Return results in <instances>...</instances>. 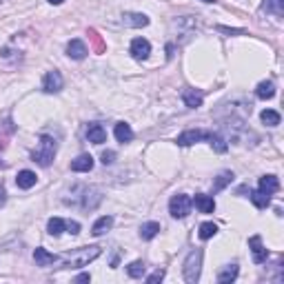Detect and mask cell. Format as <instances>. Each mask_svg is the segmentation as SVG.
<instances>
[{"instance_id": "cell-1", "label": "cell", "mask_w": 284, "mask_h": 284, "mask_svg": "<svg viewBox=\"0 0 284 284\" xmlns=\"http://www.w3.org/2000/svg\"><path fill=\"white\" fill-rule=\"evenodd\" d=\"M56 149H58V144H56L54 138L51 136H40L38 147H36L34 153H32L34 162H38L40 167H49V164L54 162V158H56Z\"/></svg>"}, {"instance_id": "cell-2", "label": "cell", "mask_w": 284, "mask_h": 284, "mask_svg": "<svg viewBox=\"0 0 284 284\" xmlns=\"http://www.w3.org/2000/svg\"><path fill=\"white\" fill-rule=\"evenodd\" d=\"M100 253H102L100 246H85V249H78L76 253H71V255L63 262V266H67V268H82V266L89 264V262H94Z\"/></svg>"}, {"instance_id": "cell-3", "label": "cell", "mask_w": 284, "mask_h": 284, "mask_svg": "<svg viewBox=\"0 0 284 284\" xmlns=\"http://www.w3.org/2000/svg\"><path fill=\"white\" fill-rule=\"evenodd\" d=\"M200 266H202V251H191L184 260V280L189 284H195L200 280Z\"/></svg>"}, {"instance_id": "cell-4", "label": "cell", "mask_w": 284, "mask_h": 284, "mask_svg": "<svg viewBox=\"0 0 284 284\" xmlns=\"http://www.w3.org/2000/svg\"><path fill=\"white\" fill-rule=\"evenodd\" d=\"M191 206H193V202H191L189 195L178 193V195H173L171 202H169V213H171V218H175V220H182L191 213Z\"/></svg>"}, {"instance_id": "cell-5", "label": "cell", "mask_w": 284, "mask_h": 284, "mask_svg": "<svg viewBox=\"0 0 284 284\" xmlns=\"http://www.w3.org/2000/svg\"><path fill=\"white\" fill-rule=\"evenodd\" d=\"M206 138H209V131H202V129H189V131L180 133L175 142H178L180 147H191V144H195L200 140H206Z\"/></svg>"}, {"instance_id": "cell-6", "label": "cell", "mask_w": 284, "mask_h": 284, "mask_svg": "<svg viewBox=\"0 0 284 284\" xmlns=\"http://www.w3.org/2000/svg\"><path fill=\"white\" fill-rule=\"evenodd\" d=\"M63 76H60V71H47L45 74V80H43V89L47 91V94H58L60 89H63Z\"/></svg>"}, {"instance_id": "cell-7", "label": "cell", "mask_w": 284, "mask_h": 284, "mask_svg": "<svg viewBox=\"0 0 284 284\" xmlns=\"http://www.w3.org/2000/svg\"><path fill=\"white\" fill-rule=\"evenodd\" d=\"M249 246H251V253H253V262H255V264H264L266 257H268V251L264 249V244H262V237L253 235L249 240Z\"/></svg>"}, {"instance_id": "cell-8", "label": "cell", "mask_w": 284, "mask_h": 284, "mask_svg": "<svg viewBox=\"0 0 284 284\" xmlns=\"http://www.w3.org/2000/svg\"><path fill=\"white\" fill-rule=\"evenodd\" d=\"M149 54H151V45H149V40L144 38H136L131 43V56L136 60H147Z\"/></svg>"}, {"instance_id": "cell-9", "label": "cell", "mask_w": 284, "mask_h": 284, "mask_svg": "<svg viewBox=\"0 0 284 284\" xmlns=\"http://www.w3.org/2000/svg\"><path fill=\"white\" fill-rule=\"evenodd\" d=\"M195 206H198L200 213H213L215 211V200L213 195H204V193H198L193 200H191Z\"/></svg>"}, {"instance_id": "cell-10", "label": "cell", "mask_w": 284, "mask_h": 284, "mask_svg": "<svg viewBox=\"0 0 284 284\" xmlns=\"http://www.w3.org/2000/svg\"><path fill=\"white\" fill-rule=\"evenodd\" d=\"M91 169H94V158H91L89 153H80V156L71 162V171H76V173H87V171H91Z\"/></svg>"}, {"instance_id": "cell-11", "label": "cell", "mask_w": 284, "mask_h": 284, "mask_svg": "<svg viewBox=\"0 0 284 284\" xmlns=\"http://www.w3.org/2000/svg\"><path fill=\"white\" fill-rule=\"evenodd\" d=\"M87 140L94 142V144H102L107 140V131L102 125H98V122H91L89 127H87Z\"/></svg>"}, {"instance_id": "cell-12", "label": "cell", "mask_w": 284, "mask_h": 284, "mask_svg": "<svg viewBox=\"0 0 284 284\" xmlns=\"http://www.w3.org/2000/svg\"><path fill=\"white\" fill-rule=\"evenodd\" d=\"M87 54H89V51H87V45L82 43V40H71L69 45H67V56H69V58H74V60H82V58H87Z\"/></svg>"}, {"instance_id": "cell-13", "label": "cell", "mask_w": 284, "mask_h": 284, "mask_svg": "<svg viewBox=\"0 0 284 284\" xmlns=\"http://www.w3.org/2000/svg\"><path fill=\"white\" fill-rule=\"evenodd\" d=\"M122 25H125V27H147L149 18L144 16V14L127 12V14H122Z\"/></svg>"}, {"instance_id": "cell-14", "label": "cell", "mask_w": 284, "mask_h": 284, "mask_svg": "<svg viewBox=\"0 0 284 284\" xmlns=\"http://www.w3.org/2000/svg\"><path fill=\"white\" fill-rule=\"evenodd\" d=\"M34 260H36V264L38 266H49V264H54V262H58L60 257L58 255H54V253H49L47 249H36L34 251Z\"/></svg>"}, {"instance_id": "cell-15", "label": "cell", "mask_w": 284, "mask_h": 284, "mask_svg": "<svg viewBox=\"0 0 284 284\" xmlns=\"http://www.w3.org/2000/svg\"><path fill=\"white\" fill-rule=\"evenodd\" d=\"M182 100L189 109H198L202 107V91H195V89H184L182 91Z\"/></svg>"}, {"instance_id": "cell-16", "label": "cell", "mask_w": 284, "mask_h": 284, "mask_svg": "<svg viewBox=\"0 0 284 284\" xmlns=\"http://www.w3.org/2000/svg\"><path fill=\"white\" fill-rule=\"evenodd\" d=\"M257 189L271 195V193H275V191L280 189V180H277L275 175H262L260 182H257Z\"/></svg>"}, {"instance_id": "cell-17", "label": "cell", "mask_w": 284, "mask_h": 284, "mask_svg": "<svg viewBox=\"0 0 284 284\" xmlns=\"http://www.w3.org/2000/svg\"><path fill=\"white\" fill-rule=\"evenodd\" d=\"M36 173L34 171H29V169H25V171H20L18 175H16V184L20 189H32L34 184H36Z\"/></svg>"}, {"instance_id": "cell-18", "label": "cell", "mask_w": 284, "mask_h": 284, "mask_svg": "<svg viewBox=\"0 0 284 284\" xmlns=\"http://www.w3.org/2000/svg\"><path fill=\"white\" fill-rule=\"evenodd\" d=\"M255 96L260 98V100H271V98L275 96V85H273L271 80L260 82V85H257V89H255Z\"/></svg>"}, {"instance_id": "cell-19", "label": "cell", "mask_w": 284, "mask_h": 284, "mask_svg": "<svg viewBox=\"0 0 284 284\" xmlns=\"http://www.w3.org/2000/svg\"><path fill=\"white\" fill-rule=\"evenodd\" d=\"M113 133H116V140L122 142V144L133 140V131H131V127H129L127 122H118V125H116V131H113Z\"/></svg>"}, {"instance_id": "cell-20", "label": "cell", "mask_w": 284, "mask_h": 284, "mask_svg": "<svg viewBox=\"0 0 284 284\" xmlns=\"http://www.w3.org/2000/svg\"><path fill=\"white\" fill-rule=\"evenodd\" d=\"M262 12L275 14L277 18H282L284 16V0H264V3H262Z\"/></svg>"}, {"instance_id": "cell-21", "label": "cell", "mask_w": 284, "mask_h": 284, "mask_svg": "<svg viewBox=\"0 0 284 284\" xmlns=\"http://www.w3.org/2000/svg\"><path fill=\"white\" fill-rule=\"evenodd\" d=\"M111 224H113V218H111V215H102V218L96 220V224L91 226V233H94V235L107 233V231L111 229Z\"/></svg>"}, {"instance_id": "cell-22", "label": "cell", "mask_w": 284, "mask_h": 284, "mask_svg": "<svg viewBox=\"0 0 284 284\" xmlns=\"http://www.w3.org/2000/svg\"><path fill=\"white\" fill-rule=\"evenodd\" d=\"M237 277V264H226L222 271L218 273V282L220 284H229Z\"/></svg>"}, {"instance_id": "cell-23", "label": "cell", "mask_w": 284, "mask_h": 284, "mask_svg": "<svg viewBox=\"0 0 284 284\" xmlns=\"http://www.w3.org/2000/svg\"><path fill=\"white\" fill-rule=\"evenodd\" d=\"M160 233V224L158 222H144L140 226V237L142 240H153Z\"/></svg>"}, {"instance_id": "cell-24", "label": "cell", "mask_w": 284, "mask_h": 284, "mask_svg": "<svg viewBox=\"0 0 284 284\" xmlns=\"http://www.w3.org/2000/svg\"><path fill=\"white\" fill-rule=\"evenodd\" d=\"M260 120L264 122L266 127H277V125H280L282 118H280V113H277V111H273V109H264V111L260 113Z\"/></svg>"}, {"instance_id": "cell-25", "label": "cell", "mask_w": 284, "mask_h": 284, "mask_svg": "<svg viewBox=\"0 0 284 284\" xmlns=\"http://www.w3.org/2000/svg\"><path fill=\"white\" fill-rule=\"evenodd\" d=\"M251 200H253V204H255L257 209H266V206L271 204V195L264 193V191H260V189L253 191V193H251Z\"/></svg>"}, {"instance_id": "cell-26", "label": "cell", "mask_w": 284, "mask_h": 284, "mask_svg": "<svg viewBox=\"0 0 284 284\" xmlns=\"http://www.w3.org/2000/svg\"><path fill=\"white\" fill-rule=\"evenodd\" d=\"M206 140L211 142V147H213L218 153H224L226 149H229V144H226V140L220 136V133H211V131H209V138H206Z\"/></svg>"}, {"instance_id": "cell-27", "label": "cell", "mask_w": 284, "mask_h": 284, "mask_svg": "<svg viewBox=\"0 0 284 284\" xmlns=\"http://www.w3.org/2000/svg\"><path fill=\"white\" fill-rule=\"evenodd\" d=\"M231 182H233V173H231V171H222L218 178H215V182H213V191H222L226 184H231Z\"/></svg>"}, {"instance_id": "cell-28", "label": "cell", "mask_w": 284, "mask_h": 284, "mask_svg": "<svg viewBox=\"0 0 284 284\" xmlns=\"http://www.w3.org/2000/svg\"><path fill=\"white\" fill-rule=\"evenodd\" d=\"M218 233V226L213 224V222H204V224H200V240H209V237H213Z\"/></svg>"}, {"instance_id": "cell-29", "label": "cell", "mask_w": 284, "mask_h": 284, "mask_svg": "<svg viewBox=\"0 0 284 284\" xmlns=\"http://www.w3.org/2000/svg\"><path fill=\"white\" fill-rule=\"evenodd\" d=\"M65 224H67L65 220H60V218H51V220H49V224H47L49 235H60V233L65 231Z\"/></svg>"}, {"instance_id": "cell-30", "label": "cell", "mask_w": 284, "mask_h": 284, "mask_svg": "<svg viewBox=\"0 0 284 284\" xmlns=\"http://www.w3.org/2000/svg\"><path fill=\"white\" fill-rule=\"evenodd\" d=\"M144 271H147V266H144L142 260H136V262H131V264L127 266V273H129L131 277H142Z\"/></svg>"}, {"instance_id": "cell-31", "label": "cell", "mask_w": 284, "mask_h": 284, "mask_svg": "<svg viewBox=\"0 0 284 284\" xmlns=\"http://www.w3.org/2000/svg\"><path fill=\"white\" fill-rule=\"evenodd\" d=\"M162 277H164V268H158V271H153L151 275L147 277V282H149V284H153V282H160Z\"/></svg>"}, {"instance_id": "cell-32", "label": "cell", "mask_w": 284, "mask_h": 284, "mask_svg": "<svg viewBox=\"0 0 284 284\" xmlns=\"http://www.w3.org/2000/svg\"><path fill=\"white\" fill-rule=\"evenodd\" d=\"M65 229L69 231L71 235H78V233H80V224H78V222H67V224H65Z\"/></svg>"}, {"instance_id": "cell-33", "label": "cell", "mask_w": 284, "mask_h": 284, "mask_svg": "<svg viewBox=\"0 0 284 284\" xmlns=\"http://www.w3.org/2000/svg\"><path fill=\"white\" fill-rule=\"evenodd\" d=\"M113 160H116V153H113V151L102 153V164H113Z\"/></svg>"}, {"instance_id": "cell-34", "label": "cell", "mask_w": 284, "mask_h": 284, "mask_svg": "<svg viewBox=\"0 0 284 284\" xmlns=\"http://www.w3.org/2000/svg\"><path fill=\"white\" fill-rule=\"evenodd\" d=\"M89 280H91V275H89V273H80V275L76 277V282H89Z\"/></svg>"}, {"instance_id": "cell-35", "label": "cell", "mask_w": 284, "mask_h": 284, "mask_svg": "<svg viewBox=\"0 0 284 284\" xmlns=\"http://www.w3.org/2000/svg\"><path fill=\"white\" fill-rule=\"evenodd\" d=\"M218 32H224V34H242V29H226V27H218Z\"/></svg>"}, {"instance_id": "cell-36", "label": "cell", "mask_w": 284, "mask_h": 284, "mask_svg": "<svg viewBox=\"0 0 284 284\" xmlns=\"http://www.w3.org/2000/svg\"><path fill=\"white\" fill-rule=\"evenodd\" d=\"M49 3H51V5H63L65 0H49Z\"/></svg>"}, {"instance_id": "cell-37", "label": "cell", "mask_w": 284, "mask_h": 284, "mask_svg": "<svg viewBox=\"0 0 284 284\" xmlns=\"http://www.w3.org/2000/svg\"><path fill=\"white\" fill-rule=\"evenodd\" d=\"M202 3H215V0H202Z\"/></svg>"}]
</instances>
